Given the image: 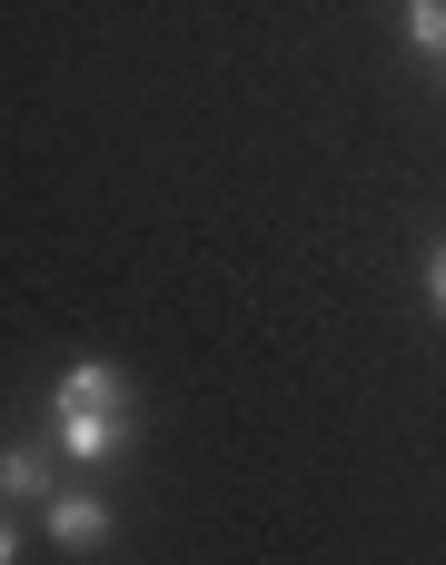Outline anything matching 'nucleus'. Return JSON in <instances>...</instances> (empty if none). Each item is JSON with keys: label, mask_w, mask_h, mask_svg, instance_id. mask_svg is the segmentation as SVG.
I'll return each instance as SVG.
<instances>
[{"label": "nucleus", "mask_w": 446, "mask_h": 565, "mask_svg": "<svg viewBox=\"0 0 446 565\" xmlns=\"http://www.w3.org/2000/svg\"><path fill=\"white\" fill-rule=\"evenodd\" d=\"M129 387H119V367H99V358H79V367H60V387H50V447L60 457H79V467H109V457H129Z\"/></svg>", "instance_id": "obj_1"}, {"label": "nucleus", "mask_w": 446, "mask_h": 565, "mask_svg": "<svg viewBox=\"0 0 446 565\" xmlns=\"http://www.w3.org/2000/svg\"><path fill=\"white\" fill-rule=\"evenodd\" d=\"M437 268H446V248H437Z\"/></svg>", "instance_id": "obj_7"}, {"label": "nucleus", "mask_w": 446, "mask_h": 565, "mask_svg": "<svg viewBox=\"0 0 446 565\" xmlns=\"http://www.w3.org/2000/svg\"><path fill=\"white\" fill-rule=\"evenodd\" d=\"M0 497H20V507L50 497V457L40 447H0Z\"/></svg>", "instance_id": "obj_3"}, {"label": "nucleus", "mask_w": 446, "mask_h": 565, "mask_svg": "<svg viewBox=\"0 0 446 565\" xmlns=\"http://www.w3.org/2000/svg\"><path fill=\"white\" fill-rule=\"evenodd\" d=\"M10 546H20V536H10V526H0V565H10Z\"/></svg>", "instance_id": "obj_6"}, {"label": "nucleus", "mask_w": 446, "mask_h": 565, "mask_svg": "<svg viewBox=\"0 0 446 565\" xmlns=\"http://www.w3.org/2000/svg\"><path fill=\"white\" fill-rule=\"evenodd\" d=\"M407 50L417 60H446V0H407Z\"/></svg>", "instance_id": "obj_4"}, {"label": "nucleus", "mask_w": 446, "mask_h": 565, "mask_svg": "<svg viewBox=\"0 0 446 565\" xmlns=\"http://www.w3.org/2000/svg\"><path fill=\"white\" fill-rule=\"evenodd\" d=\"M427 308H437V318H446V268H427Z\"/></svg>", "instance_id": "obj_5"}, {"label": "nucleus", "mask_w": 446, "mask_h": 565, "mask_svg": "<svg viewBox=\"0 0 446 565\" xmlns=\"http://www.w3.org/2000/svg\"><path fill=\"white\" fill-rule=\"evenodd\" d=\"M40 516H50V546H109V497H89V487H60Z\"/></svg>", "instance_id": "obj_2"}]
</instances>
